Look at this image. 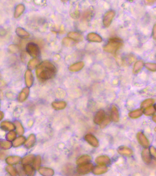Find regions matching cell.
Returning <instances> with one entry per match:
<instances>
[{"label": "cell", "instance_id": "42", "mask_svg": "<svg viewBox=\"0 0 156 176\" xmlns=\"http://www.w3.org/2000/svg\"><path fill=\"white\" fill-rule=\"evenodd\" d=\"M110 122V117L109 116H107V117H105L104 120L103 121L102 123L101 124V128H104V127H106L108 124Z\"/></svg>", "mask_w": 156, "mask_h": 176}, {"label": "cell", "instance_id": "19", "mask_svg": "<svg viewBox=\"0 0 156 176\" xmlns=\"http://www.w3.org/2000/svg\"><path fill=\"white\" fill-rule=\"evenodd\" d=\"M84 63L83 62H79L70 66L69 70L71 72H76L80 71L83 68Z\"/></svg>", "mask_w": 156, "mask_h": 176}, {"label": "cell", "instance_id": "40", "mask_svg": "<svg viewBox=\"0 0 156 176\" xmlns=\"http://www.w3.org/2000/svg\"><path fill=\"white\" fill-rule=\"evenodd\" d=\"M145 67L151 71L155 72L156 71V64L154 63H147L144 64Z\"/></svg>", "mask_w": 156, "mask_h": 176}, {"label": "cell", "instance_id": "12", "mask_svg": "<svg viewBox=\"0 0 156 176\" xmlns=\"http://www.w3.org/2000/svg\"><path fill=\"white\" fill-rule=\"evenodd\" d=\"M110 162L111 160L110 158L106 156H100L95 159V162L99 165H109Z\"/></svg>", "mask_w": 156, "mask_h": 176}, {"label": "cell", "instance_id": "25", "mask_svg": "<svg viewBox=\"0 0 156 176\" xmlns=\"http://www.w3.org/2000/svg\"><path fill=\"white\" fill-rule=\"evenodd\" d=\"M39 63V60L37 58H33L29 60L28 64V68L29 70H33L37 67Z\"/></svg>", "mask_w": 156, "mask_h": 176}, {"label": "cell", "instance_id": "50", "mask_svg": "<svg viewBox=\"0 0 156 176\" xmlns=\"http://www.w3.org/2000/svg\"><path fill=\"white\" fill-rule=\"evenodd\" d=\"M62 1L63 2H66V1H68V0H62Z\"/></svg>", "mask_w": 156, "mask_h": 176}, {"label": "cell", "instance_id": "32", "mask_svg": "<svg viewBox=\"0 0 156 176\" xmlns=\"http://www.w3.org/2000/svg\"><path fill=\"white\" fill-rule=\"evenodd\" d=\"M14 124L15 125L16 131H17L18 134L20 136L23 134L24 133V129L21 123L19 121H15L14 122Z\"/></svg>", "mask_w": 156, "mask_h": 176}, {"label": "cell", "instance_id": "37", "mask_svg": "<svg viewBox=\"0 0 156 176\" xmlns=\"http://www.w3.org/2000/svg\"><path fill=\"white\" fill-rule=\"evenodd\" d=\"M34 163H33V167L36 170L39 169L41 164V158L39 155L36 156L34 159Z\"/></svg>", "mask_w": 156, "mask_h": 176}, {"label": "cell", "instance_id": "26", "mask_svg": "<svg viewBox=\"0 0 156 176\" xmlns=\"http://www.w3.org/2000/svg\"><path fill=\"white\" fill-rule=\"evenodd\" d=\"M12 144L11 141L6 140L0 139V148L4 150L9 149L12 146Z\"/></svg>", "mask_w": 156, "mask_h": 176}, {"label": "cell", "instance_id": "51", "mask_svg": "<svg viewBox=\"0 0 156 176\" xmlns=\"http://www.w3.org/2000/svg\"><path fill=\"white\" fill-rule=\"evenodd\" d=\"M129 1H130V0H129Z\"/></svg>", "mask_w": 156, "mask_h": 176}, {"label": "cell", "instance_id": "1", "mask_svg": "<svg viewBox=\"0 0 156 176\" xmlns=\"http://www.w3.org/2000/svg\"><path fill=\"white\" fill-rule=\"evenodd\" d=\"M56 68L49 61L40 63L36 67V74L38 78L41 81H46L53 78L56 75Z\"/></svg>", "mask_w": 156, "mask_h": 176}, {"label": "cell", "instance_id": "7", "mask_svg": "<svg viewBox=\"0 0 156 176\" xmlns=\"http://www.w3.org/2000/svg\"><path fill=\"white\" fill-rule=\"evenodd\" d=\"M85 140L90 145L94 147H98L99 146V141L97 138L91 134H87L85 136Z\"/></svg>", "mask_w": 156, "mask_h": 176}, {"label": "cell", "instance_id": "31", "mask_svg": "<svg viewBox=\"0 0 156 176\" xmlns=\"http://www.w3.org/2000/svg\"><path fill=\"white\" fill-rule=\"evenodd\" d=\"M142 114H143L142 109H137V110L130 112L129 114V116L131 119H137V118L141 116Z\"/></svg>", "mask_w": 156, "mask_h": 176}, {"label": "cell", "instance_id": "22", "mask_svg": "<svg viewBox=\"0 0 156 176\" xmlns=\"http://www.w3.org/2000/svg\"><path fill=\"white\" fill-rule=\"evenodd\" d=\"M39 171L40 174L44 176H52L54 174V170L49 168L42 167L39 168Z\"/></svg>", "mask_w": 156, "mask_h": 176}, {"label": "cell", "instance_id": "24", "mask_svg": "<svg viewBox=\"0 0 156 176\" xmlns=\"http://www.w3.org/2000/svg\"><path fill=\"white\" fill-rule=\"evenodd\" d=\"M52 106L56 110H61L65 109L66 106V103L63 101L53 102Z\"/></svg>", "mask_w": 156, "mask_h": 176}, {"label": "cell", "instance_id": "41", "mask_svg": "<svg viewBox=\"0 0 156 176\" xmlns=\"http://www.w3.org/2000/svg\"><path fill=\"white\" fill-rule=\"evenodd\" d=\"M16 137V133L15 132L13 131H10L6 136V138H7L8 140L9 141H12L15 140Z\"/></svg>", "mask_w": 156, "mask_h": 176}, {"label": "cell", "instance_id": "39", "mask_svg": "<svg viewBox=\"0 0 156 176\" xmlns=\"http://www.w3.org/2000/svg\"><path fill=\"white\" fill-rule=\"evenodd\" d=\"M6 170L7 172H8L12 176H15L17 175V171L14 167L12 166V165H9L6 167Z\"/></svg>", "mask_w": 156, "mask_h": 176}, {"label": "cell", "instance_id": "18", "mask_svg": "<svg viewBox=\"0 0 156 176\" xmlns=\"http://www.w3.org/2000/svg\"><path fill=\"white\" fill-rule=\"evenodd\" d=\"M0 128L3 130L12 131L15 129V125L11 122L8 121H3L0 124Z\"/></svg>", "mask_w": 156, "mask_h": 176}, {"label": "cell", "instance_id": "35", "mask_svg": "<svg viewBox=\"0 0 156 176\" xmlns=\"http://www.w3.org/2000/svg\"><path fill=\"white\" fill-rule=\"evenodd\" d=\"M155 102V101L153 99H148L145 100L141 103V109H145L149 106H151Z\"/></svg>", "mask_w": 156, "mask_h": 176}, {"label": "cell", "instance_id": "8", "mask_svg": "<svg viewBox=\"0 0 156 176\" xmlns=\"http://www.w3.org/2000/svg\"><path fill=\"white\" fill-rule=\"evenodd\" d=\"M137 139L140 144L144 147L148 148L149 146L150 143L148 140L142 132H139L137 134Z\"/></svg>", "mask_w": 156, "mask_h": 176}, {"label": "cell", "instance_id": "14", "mask_svg": "<svg viewBox=\"0 0 156 176\" xmlns=\"http://www.w3.org/2000/svg\"><path fill=\"white\" fill-rule=\"evenodd\" d=\"M118 152L123 156H130L133 154V151L131 149L127 146H120L118 148Z\"/></svg>", "mask_w": 156, "mask_h": 176}, {"label": "cell", "instance_id": "44", "mask_svg": "<svg viewBox=\"0 0 156 176\" xmlns=\"http://www.w3.org/2000/svg\"><path fill=\"white\" fill-rule=\"evenodd\" d=\"M152 36L154 40H156V24L154 25L153 27V30H152Z\"/></svg>", "mask_w": 156, "mask_h": 176}, {"label": "cell", "instance_id": "11", "mask_svg": "<svg viewBox=\"0 0 156 176\" xmlns=\"http://www.w3.org/2000/svg\"><path fill=\"white\" fill-rule=\"evenodd\" d=\"M36 142V136L34 134H31L24 142V146L26 148L30 149L34 146Z\"/></svg>", "mask_w": 156, "mask_h": 176}, {"label": "cell", "instance_id": "46", "mask_svg": "<svg viewBox=\"0 0 156 176\" xmlns=\"http://www.w3.org/2000/svg\"><path fill=\"white\" fill-rule=\"evenodd\" d=\"M10 46L12 47L10 51H12V52H16L18 51V47H16V48H15L17 46H15V45H11Z\"/></svg>", "mask_w": 156, "mask_h": 176}, {"label": "cell", "instance_id": "43", "mask_svg": "<svg viewBox=\"0 0 156 176\" xmlns=\"http://www.w3.org/2000/svg\"><path fill=\"white\" fill-rule=\"evenodd\" d=\"M150 152L152 157H154V158H155L156 156V149L155 148L154 146L151 147Z\"/></svg>", "mask_w": 156, "mask_h": 176}, {"label": "cell", "instance_id": "49", "mask_svg": "<svg viewBox=\"0 0 156 176\" xmlns=\"http://www.w3.org/2000/svg\"><path fill=\"white\" fill-rule=\"evenodd\" d=\"M152 120L154 122H156V115H154L152 116Z\"/></svg>", "mask_w": 156, "mask_h": 176}, {"label": "cell", "instance_id": "20", "mask_svg": "<svg viewBox=\"0 0 156 176\" xmlns=\"http://www.w3.org/2000/svg\"><path fill=\"white\" fill-rule=\"evenodd\" d=\"M142 160L146 164H149L151 162V157L150 154L149 150L148 149L143 150L141 153Z\"/></svg>", "mask_w": 156, "mask_h": 176}, {"label": "cell", "instance_id": "21", "mask_svg": "<svg viewBox=\"0 0 156 176\" xmlns=\"http://www.w3.org/2000/svg\"><path fill=\"white\" fill-rule=\"evenodd\" d=\"M21 158L19 156H10L6 160L7 164L9 165H16L20 161Z\"/></svg>", "mask_w": 156, "mask_h": 176}, {"label": "cell", "instance_id": "33", "mask_svg": "<svg viewBox=\"0 0 156 176\" xmlns=\"http://www.w3.org/2000/svg\"><path fill=\"white\" fill-rule=\"evenodd\" d=\"M23 170H24L25 174L28 175V176H32L35 175V170L34 169V168L33 167L29 164L25 165V166H24Z\"/></svg>", "mask_w": 156, "mask_h": 176}, {"label": "cell", "instance_id": "36", "mask_svg": "<svg viewBox=\"0 0 156 176\" xmlns=\"http://www.w3.org/2000/svg\"><path fill=\"white\" fill-rule=\"evenodd\" d=\"M62 43L65 47H72L74 46L76 42L69 37H65L62 40Z\"/></svg>", "mask_w": 156, "mask_h": 176}, {"label": "cell", "instance_id": "17", "mask_svg": "<svg viewBox=\"0 0 156 176\" xmlns=\"http://www.w3.org/2000/svg\"><path fill=\"white\" fill-rule=\"evenodd\" d=\"M108 169L105 165H100L93 168V173L95 175H100L106 173Z\"/></svg>", "mask_w": 156, "mask_h": 176}, {"label": "cell", "instance_id": "4", "mask_svg": "<svg viewBox=\"0 0 156 176\" xmlns=\"http://www.w3.org/2000/svg\"><path fill=\"white\" fill-rule=\"evenodd\" d=\"M115 15V12L114 10L109 11L105 13L103 19V24L104 27L106 28L110 27Z\"/></svg>", "mask_w": 156, "mask_h": 176}, {"label": "cell", "instance_id": "28", "mask_svg": "<svg viewBox=\"0 0 156 176\" xmlns=\"http://www.w3.org/2000/svg\"><path fill=\"white\" fill-rule=\"evenodd\" d=\"M25 140H26L25 137L21 135V136H19L13 140L12 145L14 147H18L24 143Z\"/></svg>", "mask_w": 156, "mask_h": 176}, {"label": "cell", "instance_id": "16", "mask_svg": "<svg viewBox=\"0 0 156 176\" xmlns=\"http://www.w3.org/2000/svg\"><path fill=\"white\" fill-rule=\"evenodd\" d=\"M68 37L75 41L76 42H81L83 40V36L80 33L76 32H70L67 34Z\"/></svg>", "mask_w": 156, "mask_h": 176}, {"label": "cell", "instance_id": "45", "mask_svg": "<svg viewBox=\"0 0 156 176\" xmlns=\"http://www.w3.org/2000/svg\"><path fill=\"white\" fill-rule=\"evenodd\" d=\"M154 2L155 1L154 0H145V3L148 5H152V4H154Z\"/></svg>", "mask_w": 156, "mask_h": 176}, {"label": "cell", "instance_id": "30", "mask_svg": "<svg viewBox=\"0 0 156 176\" xmlns=\"http://www.w3.org/2000/svg\"><path fill=\"white\" fill-rule=\"evenodd\" d=\"M25 7L22 4H20L16 7L14 12V18L15 19L19 18L24 12Z\"/></svg>", "mask_w": 156, "mask_h": 176}, {"label": "cell", "instance_id": "5", "mask_svg": "<svg viewBox=\"0 0 156 176\" xmlns=\"http://www.w3.org/2000/svg\"><path fill=\"white\" fill-rule=\"evenodd\" d=\"M93 168V166L91 163H86L79 165L77 167V171L79 174L82 175L89 173Z\"/></svg>", "mask_w": 156, "mask_h": 176}, {"label": "cell", "instance_id": "10", "mask_svg": "<svg viewBox=\"0 0 156 176\" xmlns=\"http://www.w3.org/2000/svg\"><path fill=\"white\" fill-rule=\"evenodd\" d=\"M29 93L30 90L29 87H27L24 88L18 96V99L19 102H22L26 101L29 96Z\"/></svg>", "mask_w": 156, "mask_h": 176}, {"label": "cell", "instance_id": "9", "mask_svg": "<svg viewBox=\"0 0 156 176\" xmlns=\"http://www.w3.org/2000/svg\"><path fill=\"white\" fill-rule=\"evenodd\" d=\"M105 117V112L103 110H100L98 111L94 116L93 121L96 124H101L104 120Z\"/></svg>", "mask_w": 156, "mask_h": 176}, {"label": "cell", "instance_id": "47", "mask_svg": "<svg viewBox=\"0 0 156 176\" xmlns=\"http://www.w3.org/2000/svg\"><path fill=\"white\" fill-rule=\"evenodd\" d=\"M5 82L2 80H0V89L2 88L5 87Z\"/></svg>", "mask_w": 156, "mask_h": 176}, {"label": "cell", "instance_id": "2", "mask_svg": "<svg viewBox=\"0 0 156 176\" xmlns=\"http://www.w3.org/2000/svg\"><path fill=\"white\" fill-rule=\"evenodd\" d=\"M123 46V42L121 39L114 37L110 39L108 43L103 47L104 51L112 54L116 52Z\"/></svg>", "mask_w": 156, "mask_h": 176}, {"label": "cell", "instance_id": "29", "mask_svg": "<svg viewBox=\"0 0 156 176\" xmlns=\"http://www.w3.org/2000/svg\"><path fill=\"white\" fill-rule=\"evenodd\" d=\"M144 66V62L142 60L137 61L134 64L133 70V73L135 74H138L143 68Z\"/></svg>", "mask_w": 156, "mask_h": 176}, {"label": "cell", "instance_id": "13", "mask_svg": "<svg viewBox=\"0 0 156 176\" xmlns=\"http://www.w3.org/2000/svg\"><path fill=\"white\" fill-rule=\"evenodd\" d=\"M16 33L19 37L23 39L29 38L30 37L29 33L21 27H18L16 29Z\"/></svg>", "mask_w": 156, "mask_h": 176}, {"label": "cell", "instance_id": "23", "mask_svg": "<svg viewBox=\"0 0 156 176\" xmlns=\"http://www.w3.org/2000/svg\"><path fill=\"white\" fill-rule=\"evenodd\" d=\"M111 119L114 122H118L120 119L118 108L114 105H113L111 108Z\"/></svg>", "mask_w": 156, "mask_h": 176}, {"label": "cell", "instance_id": "48", "mask_svg": "<svg viewBox=\"0 0 156 176\" xmlns=\"http://www.w3.org/2000/svg\"><path fill=\"white\" fill-rule=\"evenodd\" d=\"M4 117V113L1 111H0V121L3 119Z\"/></svg>", "mask_w": 156, "mask_h": 176}, {"label": "cell", "instance_id": "38", "mask_svg": "<svg viewBox=\"0 0 156 176\" xmlns=\"http://www.w3.org/2000/svg\"><path fill=\"white\" fill-rule=\"evenodd\" d=\"M155 106H150L147 108H145L144 111V113L146 116H151L153 115L155 113Z\"/></svg>", "mask_w": 156, "mask_h": 176}, {"label": "cell", "instance_id": "6", "mask_svg": "<svg viewBox=\"0 0 156 176\" xmlns=\"http://www.w3.org/2000/svg\"><path fill=\"white\" fill-rule=\"evenodd\" d=\"M25 84L28 87L30 88L32 87L34 84V76L31 70H27L25 73Z\"/></svg>", "mask_w": 156, "mask_h": 176}, {"label": "cell", "instance_id": "34", "mask_svg": "<svg viewBox=\"0 0 156 176\" xmlns=\"http://www.w3.org/2000/svg\"><path fill=\"white\" fill-rule=\"evenodd\" d=\"M35 157L34 155H30L24 157L22 160V163L23 165H28L31 164L34 161Z\"/></svg>", "mask_w": 156, "mask_h": 176}, {"label": "cell", "instance_id": "3", "mask_svg": "<svg viewBox=\"0 0 156 176\" xmlns=\"http://www.w3.org/2000/svg\"><path fill=\"white\" fill-rule=\"evenodd\" d=\"M27 53L33 58H37L40 55V50L37 44L34 42H29L26 45Z\"/></svg>", "mask_w": 156, "mask_h": 176}, {"label": "cell", "instance_id": "15", "mask_svg": "<svg viewBox=\"0 0 156 176\" xmlns=\"http://www.w3.org/2000/svg\"><path fill=\"white\" fill-rule=\"evenodd\" d=\"M87 40L88 41L93 42H98L100 43L102 41V38L101 37L95 33H89L87 36Z\"/></svg>", "mask_w": 156, "mask_h": 176}, {"label": "cell", "instance_id": "27", "mask_svg": "<svg viewBox=\"0 0 156 176\" xmlns=\"http://www.w3.org/2000/svg\"><path fill=\"white\" fill-rule=\"evenodd\" d=\"M91 157L89 155H84L80 157L76 160V164L78 165L86 164L91 160Z\"/></svg>", "mask_w": 156, "mask_h": 176}]
</instances>
